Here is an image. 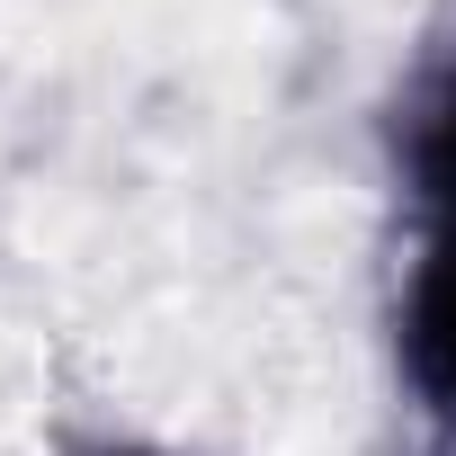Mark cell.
I'll use <instances>...</instances> for the list:
<instances>
[{
	"instance_id": "6da1fadb",
	"label": "cell",
	"mask_w": 456,
	"mask_h": 456,
	"mask_svg": "<svg viewBox=\"0 0 456 456\" xmlns=\"http://www.w3.org/2000/svg\"><path fill=\"white\" fill-rule=\"evenodd\" d=\"M394 161H403L411 197L438 224H456V28L420 54V72L394 108Z\"/></svg>"
},
{
	"instance_id": "7a4b0ae2",
	"label": "cell",
	"mask_w": 456,
	"mask_h": 456,
	"mask_svg": "<svg viewBox=\"0 0 456 456\" xmlns=\"http://www.w3.org/2000/svg\"><path fill=\"white\" fill-rule=\"evenodd\" d=\"M403 367H411L420 403L456 429V224H438L429 260L411 269V296H403Z\"/></svg>"
}]
</instances>
